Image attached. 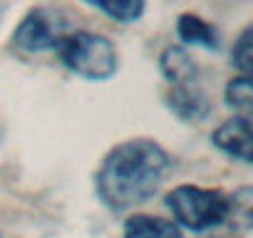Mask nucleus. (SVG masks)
<instances>
[{"label":"nucleus","instance_id":"1","mask_svg":"<svg viewBox=\"0 0 253 238\" xmlns=\"http://www.w3.org/2000/svg\"><path fill=\"white\" fill-rule=\"evenodd\" d=\"M169 171L171 157L159 142L147 137L126 139L114 144L102 159L94 174V191L109 211H126L149 201Z\"/></svg>","mask_w":253,"mask_h":238},{"label":"nucleus","instance_id":"2","mask_svg":"<svg viewBox=\"0 0 253 238\" xmlns=\"http://www.w3.org/2000/svg\"><path fill=\"white\" fill-rule=\"evenodd\" d=\"M60 62L75 72L77 77H84L89 82H104L117 75L119 55L112 40L104 35L89 33V30H70L60 38L55 47Z\"/></svg>","mask_w":253,"mask_h":238},{"label":"nucleus","instance_id":"3","mask_svg":"<svg viewBox=\"0 0 253 238\" xmlns=\"http://www.w3.org/2000/svg\"><path fill=\"white\" fill-rule=\"evenodd\" d=\"M167 208L171 221L186 231H213L231 218V196L218 189L181 184L167 194Z\"/></svg>","mask_w":253,"mask_h":238},{"label":"nucleus","instance_id":"4","mask_svg":"<svg viewBox=\"0 0 253 238\" xmlns=\"http://www.w3.org/2000/svg\"><path fill=\"white\" fill-rule=\"evenodd\" d=\"M65 33H70V23L57 10L35 8L15 28L13 42L23 52H47V50L57 47V42Z\"/></svg>","mask_w":253,"mask_h":238},{"label":"nucleus","instance_id":"5","mask_svg":"<svg viewBox=\"0 0 253 238\" xmlns=\"http://www.w3.org/2000/svg\"><path fill=\"white\" fill-rule=\"evenodd\" d=\"M211 144L223 152L231 159H238L243 164L253 161V134H251V119L246 114L231 117L223 124L216 127L211 134Z\"/></svg>","mask_w":253,"mask_h":238},{"label":"nucleus","instance_id":"6","mask_svg":"<svg viewBox=\"0 0 253 238\" xmlns=\"http://www.w3.org/2000/svg\"><path fill=\"white\" fill-rule=\"evenodd\" d=\"M167 107L171 114H176L184 122H204L211 114V99L209 94L199 87V82L191 84H171L169 92L164 94Z\"/></svg>","mask_w":253,"mask_h":238},{"label":"nucleus","instance_id":"7","mask_svg":"<svg viewBox=\"0 0 253 238\" xmlns=\"http://www.w3.org/2000/svg\"><path fill=\"white\" fill-rule=\"evenodd\" d=\"M122 238H184V228H179L171 218L137 213L126 218Z\"/></svg>","mask_w":253,"mask_h":238},{"label":"nucleus","instance_id":"8","mask_svg":"<svg viewBox=\"0 0 253 238\" xmlns=\"http://www.w3.org/2000/svg\"><path fill=\"white\" fill-rule=\"evenodd\" d=\"M159 70L164 75V79L169 84H191L199 79V67L191 60V55L179 47V45H169L162 57H159Z\"/></svg>","mask_w":253,"mask_h":238},{"label":"nucleus","instance_id":"9","mask_svg":"<svg viewBox=\"0 0 253 238\" xmlns=\"http://www.w3.org/2000/svg\"><path fill=\"white\" fill-rule=\"evenodd\" d=\"M176 35L181 42L194 45V47H204V50H218L221 45V35L218 30L206 23L204 18L194 15V13H184L176 20Z\"/></svg>","mask_w":253,"mask_h":238},{"label":"nucleus","instance_id":"10","mask_svg":"<svg viewBox=\"0 0 253 238\" xmlns=\"http://www.w3.org/2000/svg\"><path fill=\"white\" fill-rule=\"evenodd\" d=\"M82 3L97 8L117 23H137L147 8V0H82Z\"/></svg>","mask_w":253,"mask_h":238},{"label":"nucleus","instance_id":"11","mask_svg":"<svg viewBox=\"0 0 253 238\" xmlns=\"http://www.w3.org/2000/svg\"><path fill=\"white\" fill-rule=\"evenodd\" d=\"M223 99L226 104L238 112V114H246L251 112L253 107V87H251V75H238V77H231L226 89H223Z\"/></svg>","mask_w":253,"mask_h":238},{"label":"nucleus","instance_id":"12","mask_svg":"<svg viewBox=\"0 0 253 238\" xmlns=\"http://www.w3.org/2000/svg\"><path fill=\"white\" fill-rule=\"evenodd\" d=\"M251 40H253V30L251 28H243V33L238 35L233 50H231V62L233 67L241 72V75H251V67H253V47H251Z\"/></svg>","mask_w":253,"mask_h":238},{"label":"nucleus","instance_id":"13","mask_svg":"<svg viewBox=\"0 0 253 238\" xmlns=\"http://www.w3.org/2000/svg\"><path fill=\"white\" fill-rule=\"evenodd\" d=\"M206 238H231V231H223V233H213V236H206Z\"/></svg>","mask_w":253,"mask_h":238}]
</instances>
